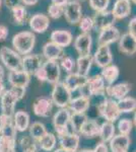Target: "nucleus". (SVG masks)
Instances as JSON below:
<instances>
[{"label": "nucleus", "mask_w": 136, "mask_h": 152, "mask_svg": "<svg viewBox=\"0 0 136 152\" xmlns=\"http://www.w3.org/2000/svg\"><path fill=\"white\" fill-rule=\"evenodd\" d=\"M26 94V88L24 87H10L0 97L1 114L7 116H13L15 113V104L17 102L23 99Z\"/></svg>", "instance_id": "1"}, {"label": "nucleus", "mask_w": 136, "mask_h": 152, "mask_svg": "<svg viewBox=\"0 0 136 152\" xmlns=\"http://www.w3.org/2000/svg\"><path fill=\"white\" fill-rule=\"evenodd\" d=\"M35 44H36V36L33 31H21L12 38V46L19 55H29L33 51Z\"/></svg>", "instance_id": "2"}, {"label": "nucleus", "mask_w": 136, "mask_h": 152, "mask_svg": "<svg viewBox=\"0 0 136 152\" xmlns=\"http://www.w3.org/2000/svg\"><path fill=\"white\" fill-rule=\"evenodd\" d=\"M0 61L9 71L23 70V58L15 50L8 47H1L0 49Z\"/></svg>", "instance_id": "3"}, {"label": "nucleus", "mask_w": 136, "mask_h": 152, "mask_svg": "<svg viewBox=\"0 0 136 152\" xmlns=\"http://www.w3.org/2000/svg\"><path fill=\"white\" fill-rule=\"evenodd\" d=\"M51 99L53 104L59 109L68 107L69 102L72 99V92L68 89V87L64 84V82H57L53 85V89L51 92Z\"/></svg>", "instance_id": "4"}, {"label": "nucleus", "mask_w": 136, "mask_h": 152, "mask_svg": "<svg viewBox=\"0 0 136 152\" xmlns=\"http://www.w3.org/2000/svg\"><path fill=\"white\" fill-rule=\"evenodd\" d=\"M98 111L100 116L107 122L114 123L119 119L121 113L118 107L117 102L112 99H105L98 105Z\"/></svg>", "instance_id": "5"}, {"label": "nucleus", "mask_w": 136, "mask_h": 152, "mask_svg": "<svg viewBox=\"0 0 136 152\" xmlns=\"http://www.w3.org/2000/svg\"><path fill=\"white\" fill-rule=\"evenodd\" d=\"M64 16L66 21L69 24L79 23L80 19L82 18V8L80 2L76 0H69L64 5Z\"/></svg>", "instance_id": "6"}, {"label": "nucleus", "mask_w": 136, "mask_h": 152, "mask_svg": "<svg viewBox=\"0 0 136 152\" xmlns=\"http://www.w3.org/2000/svg\"><path fill=\"white\" fill-rule=\"evenodd\" d=\"M81 89H85L86 94L85 95L87 96H96V95H102L106 89V82L101 74H96L93 77H88L87 82Z\"/></svg>", "instance_id": "7"}, {"label": "nucleus", "mask_w": 136, "mask_h": 152, "mask_svg": "<svg viewBox=\"0 0 136 152\" xmlns=\"http://www.w3.org/2000/svg\"><path fill=\"white\" fill-rule=\"evenodd\" d=\"M44 64V57L39 54H29L23 58V70L28 74L34 76Z\"/></svg>", "instance_id": "8"}, {"label": "nucleus", "mask_w": 136, "mask_h": 152, "mask_svg": "<svg viewBox=\"0 0 136 152\" xmlns=\"http://www.w3.org/2000/svg\"><path fill=\"white\" fill-rule=\"evenodd\" d=\"M53 102L51 97L40 96L33 104V112L36 116L41 118H48L53 110Z\"/></svg>", "instance_id": "9"}, {"label": "nucleus", "mask_w": 136, "mask_h": 152, "mask_svg": "<svg viewBox=\"0 0 136 152\" xmlns=\"http://www.w3.org/2000/svg\"><path fill=\"white\" fill-rule=\"evenodd\" d=\"M93 24H95V28L96 31H102L104 28H110L113 26L116 23V18L113 14L112 11L110 10H104V11H99L96 12L95 16L93 18Z\"/></svg>", "instance_id": "10"}, {"label": "nucleus", "mask_w": 136, "mask_h": 152, "mask_svg": "<svg viewBox=\"0 0 136 152\" xmlns=\"http://www.w3.org/2000/svg\"><path fill=\"white\" fill-rule=\"evenodd\" d=\"M0 130H1L0 136L9 139V140L16 141L17 131L14 126L12 116H7L4 114L0 115Z\"/></svg>", "instance_id": "11"}, {"label": "nucleus", "mask_w": 136, "mask_h": 152, "mask_svg": "<svg viewBox=\"0 0 136 152\" xmlns=\"http://www.w3.org/2000/svg\"><path fill=\"white\" fill-rule=\"evenodd\" d=\"M93 58V63L102 69L111 65L113 62V54L110 46H99Z\"/></svg>", "instance_id": "12"}, {"label": "nucleus", "mask_w": 136, "mask_h": 152, "mask_svg": "<svg viewBox=\"0 0 136 152\" xmlns=\"http://www.w3.org/2000/svg\"><path fill=\"white\" fill-rule=\"evenodd\" d=\"M131 90V84L128 82H121L118 84L108 85L106 86L105 92L109 96L112 97V99L120 100L124 97L128 96V94Z\"/></svg>", "instance_id": "13"}, {"label": "nucleus", "mask_w": 136, "mask_h": 152, "mask_svg": "<svg viewBox=\"0 0 136 152\" xmlns=\"http://www.w3.org/2000/svg\"><path fill=\"white\" fill-rule=\"evenodd\" d=\"M121 37L120 31L115 26L110 28H104L100 31L98 37V45L99 46H110L111 44L119 41Z\"/></svg>", "instance_id": "14"}, {"label": "nucleus", "mask_w": 136, "mask_h": 152, "mask_svg": "<svg viewBox=\"0 0 136 152\" xmlns=\"http://www.w3.org/2000/svg\"><path fill=\"white\" fill-rule=\"evenodd\" d=\"M29 23L33 33L43 34L50 26V18L44 13H36L29 18Z\"/></svg>", "instance_id": "15"}, {"label": "nucleus", "mask_w": 136, "mask_h": 152, "mask_svg": "<svg viewBox=\"0 0 136 152\" xmlns=\"http://www.w3.org/2000/svg\"><path fill=\"white\" fill-rule=\"evenodd\" d=\"M43 69L45 70L47 76V82L54 85L57 82L60 81L61 75V67L57 61L46 60L43 64Z\"/></svg>", "instance_id": "16"}, {"label": "nucleus", "mask_w": 136, "mask_h": 152, "mask_svg": "<svg viewBox=\"0 0 136 152\" xmlns=\"http://www.w3.org/2000/svg\"><path fill=\"white\" fill-rule=\"evenodd\" d=\"M91 46H93V38L90 34L81 33L74 40V48L79 56L90 55Z\"/></svg>", "instance_id": "17"}, {"label": "nucleus", "mask_w": 136, "mask_h": 152, "mask_svg": "<svg viewBox=\"0 0 136 152\" xmlns=\"http://www.w3.org/2000/svg\"><path fill=\"white\" fill-rule=\"evenodd\" d=\"M7 80L11 87H24L26 88L31 81V75L26 71H9Z\"/></svg>", "instance_id": "18"}, {"label": "nucleus", "mask_w": 136, "mask_h": 152, "mask_svg": "<svg viewBox=\"0 0 136 152\" xmlns=\"http://www.w3.org/2000/svg\"><path fill=\"white\" fill-rule=\"evenodd\" d=\"M118 47L121 53L132 56L136 53V39L129 33L123 34L118 41Z\"/></svg>", "instance_id": "19"}, {"label": "nucleus", "mask_w": 136, "mask_h": 152, "mask_svg": "<svg viewBox=\"0 0 136 152\" xmlns=\"http://www.w3.org/2000/svg\"><path fill=\"white\" fill-rule=\"evenodd\" d=\"M87 79H88L87 76L80 75L77 72H71L68 73L63 82L68 87V89L71 92H73L78 89H81V88L85 86L86 82H87Z\"/></svg>", "instance_id": "20"}, {"label": "nucleus", "mask_w": 136, "mask_h": 152, "mask_svg": "<svg viewBox=\"0 0 136 152\" xmlns=\"http://www.w3.org/2000/svg\"><path fill=\"white\" fill-rule=\"evenodd\" d=\"M80 142V135L77 133H69L65 136L59 138V145L60 148L65 149L69 152H77Z\"/></svg>", "instance_id": "21"}, {"label": "nucleus", "mask_w": 136, "mask_h": 152, "mask_svg": "<svg viewBox=\"0 0 136 152\" xmlns=\"http://www.w3.org/2000/svg\"><path fill=\"white\" fill-rule=\"evenodd\" d=\"M42 55L46 60L51 61L61 60V58L65 56L64 55V49L54 44L53 42H48L44 45L43 50H42Z\"/></svg>", "instance_id": "22"}, {"label": "nucleus", "mask_w": 136, "mask_h": 152, "mask_svg": "<svg viewBox=\"0 0 136 152\" xmlns=\"http://www.w3.org/2000/svg\"><path fill=\"white\" fill-rule=\"evenodd\" d=\"M51 42L54 44L60 46L61 48H66L72 43L73 37L72 34L66 29H55L51 33L50 35Z\"/></svg>", "instance_id": "23"}, {"label": "nucleus", "mask_w": 136, "mask_h": 152, "mask_svg": "<svg viewBox=\"0 0 136 152\" xmlns=\"http://www.w3.org/2000/svg\"><path fill=\"white\" fill-rule=\"evenodd\" d=\"M130 137L128 135H115L113 139L109 142L110 149L112 152H128L130 147Z\"/></svg>", "instance_id": "24"}, {"label": "nucleus", "mask_w": 136, "mask_h": 152, "mask_svg": "<svg viewBox=\"0 0 136 152\" xmlns=\"http://www.w3.org/2000/svg\"><path fill=\"white\" fill-rule=\"evenodd\" d=\"M71 112L68 107H62L59 109L53 117V126L54 129L68 128V125L70 123Z\"/></svg>", "instance_id": "25"}, {"label": "nucleus", "mask_w": 136, "mask_h": 152, "mask_svg": "<svg viewBox=\"0 0 136 152\" xmlns=\"http://www.w3.org/2000/svg\"><path fill=\"white\" fill-rule=\"evenodd\" d=\"M90 96L81 94L77 97H74L69 102L68 109L71 113H85L90 109Z\"/></svg>", "instance_id": "26"}, {"label": "nucleus", "mask_w": 136, "mask_h": 152, "mask_svg": "<svg viewBox=\"0 0 136 152\" xmlns=\"http://www.w3.org/2000/svg\"><path fill=\"white\" fill-rule=\"evenodd\" d=\"M131 1L130 0H116L113 6V14L116 19H123L129 16L131 13Z\"/></svg>", "instance_id": "27"}, {"label": "nucleus", "mask_w": 136, "mask_h": 152, "mask_svg": "<svg viewBox=\"0 0 136 152\" xmlns=\"http://www.w3.org/2000/svg\"><path fill=\"white\" fill-rule=\"evenodd\" d=\"M13 123L17 132H26L29 128V115L26 111L19 110L15 112L12 116Z\"/></svg>", "instance_id": "28"}, {"label": "nucleus", "mask_w": 136, "mask_h": 152, "mask_svg": "<svg viewBox=\"0 0 136 152\" xmlns=\"http://www.w3.org/2000/svg\"><path fill=\"white\" fill-rule=\"evenodd\" d=\"M99 133H100V125L98 124V122L95 120H87L81 128L79 135L86 139H91L99 136Z\"/></svg>", "instance_id": "29"}, {"label": "nucleus", "mask_w": 136, "mask_h": 152, "mask_svg": "<svg viewBox=\"0 0 136 152\" xmlns=\"http://www.w3.org/2000/svg\"><path fill=\"white\" fill-rule=\"evenodd\" d=\"M93 63V58L91 55L79 56L76 60V72L80 75L87 76Z\"/></svg>", "instance_id": "30"}, {"label": "nucleus", "mask_w": 136, "mask_h": 152, "mask_svg": "<svg viewBox=\"0 0 136 152\" xmlns=\"http://www.w3.org/2000/svg\"><path fill=\"white\" fill-rule=\"evenodd\" d=\"M37 144H38L39 148H41L42 150L46 152L53 151L57 144V137L53 133L47 132L42 138L37 141Z\"/></svg>", "instance_id": "31"}, {"label": "nucleus", "mask_w": 136, "mask_h": 152, "mask_svg": "<svg viewBox=\"0 0 136 152\" xmlns=\"http://www.w3.org/2000/svg\"><path fill=\"white\" fill-rule=\"evenodd\" d=\"M101 75H102V77L104 78L105 82L107 83L108 85H113L114 82L119 77L120 70H119V68H118V66L111 64L107 66V67L103 68Z\"/></svg>", "instance_id": "32"}, {"label": "nucleus", "mask_w": 136, "mask_h": 152, "mask_svg": "<svg viewBox=\"0 0 136 152\" xmlns=\"http://www.w3.org/2000/svg\"><path fill=\"white\" fill-rule=\"evenodd\" d=\"M115 132L116 129L114 123L106 121L102 125H100V133H99V136H100L103 143H109L113 139V137L115 136Z\"/></svg>", "instance_id": "33"}, {"label": "nucleus", "mask_w": 136, "mask_h": 152, "mask_svg": "<svg viewBox=\"0 0 136 152\" xmlns=\"http://www.w3.org/2000/svg\"><path fill=\"white\" fill-rule=\"evenodd\" d=\"M86 121H87V117H86L85 113H71L70 123L69 124L72 128V132L79 134L81 128Z\"/></svg>", "instance_id": "34"}, {"label": "nucleus", "mask_w": 136, "mask_h": 152, "mask_svg": "<svg viewBox=\"0 0 136 152\" xmlns=\"http://www.w3.org/2000/svg\"><path fill=\"white\" fill-rule=\"evenodd\" d=\"M11 16L14 24L17 26H24L28 19V11L24 5H18L11 9Z\"/></svg>", "instance_id": "35"}, {"label": "nucleus", "mask_w": 136, "mask_h": 152, "mask_svg": "<svg viewBox=\"0 0 136 152\" xmlns=\"http://www.w3.org/2000/svg\"><path fill=\"white\" fill-rule=\"evenodd\" d=\"M121 114H128L136 111V99L132 96H126L117 102Z\"/></svg>", "instance_id": "36"}, {"label": "nucleus", "mask_w": 136, "mask_h": 152, "mask_svg": "<svg viewBox=\"0 0 136 152\" xmlns=\"http://www.w3.org/2000/svg\"><path fill=\"white\" fill-rule=\"evenodd\" d=\"M29 136L33 139H35L36 141H38L39 139L42 138L48 132L46 129V126L43 123H41V122H35L32 125H29Z\"/></svg>", "instance_id": "37"}, {"label": "nucleus", "mask_w": 136, "mask_h": 152, "mask_svg": "<svg viewBox=\"0 0 136 152\" xmlns=\"http://www.w3.org/2000/svg\"><path fill=\"white\" fill-rule=\"evenodd\" d=\"M60 67L67 73H71L73 72L74 68L76 66V61L74 60L72 57L70 56H63L60 60Z\"/></svg>", "instance_id": "38"}, {"label": "nucleus", "mask_w": 136, "mask_h": 152, "mask_svg": "<svg viewBox=\"0 0 136 152\" xmlns=\"http://www.w3.org/2000/svg\"><path fill=\"white\" fill-rule=\"evenodd\" d=\"M78 24H79V28L82 34H90L95 28L93 19L91 16H82Z\"/></svg>", "instance_id": "39"}, {"label": "nucleus", "mask_w": 136, "mask_h": 152, "mask_svg": "<svg viewBox=\"0 0 136 152\" xmlns=\"http://www.w3.org/2000/svg\"><path fill=\"white\" fill-rule=\"evenodd\" d=\"M0 152H16V141L0 136Z\"/></svg>", "instance_id": "40"}, {"label": "nucleus", "mask_w": 136, "mask_h": 152, "mask_svg": "<svg viewBox=\"0 0 136 152\" xmlns=\"http://www.w3.org/2000/svg\"><path fill=\"white\" fill-rule=\"evenodd\" d=\"M48 14L49 18L53 19L60 18L64 14V6L55 3H51L48 7Z\"/></svg>", "instance_id": "41"}, {"label": "nucleus", "mask_w": 136, "mask_h": 152, "mask_svg": "<svg viewBox=\"0 0 136 152\" xmlns=\"http://www.w3.org/2000/svg\"><path fill=\"white\" fill-rule=\"evenodd\" d=\"M133 128V122L130 119H121L118 122V130H119V133L122 135H128L131 133Z\"/></svg>", "instance_id": "42"}, {"label": "nucleus", "mask_w": 136, "mask_h": 152, "mask_svg": "<svg viewBox=\"0 0 136 152\" xmlns=\"http://www.w3.org/2000/svg\"><path fill=\"white\" fill-rule=\"evenodd\" d=\"M19 146L21 147L23 150H26V149H33V148H38V144H37V141L35 139L32 138L31 136H24L21 138L19 140Z\"/></svg>", "instance_id": "43"}, {"label": "nucleus", "mask_w": 136, "mask_h": 152, "mask_svg": "<svg viewBox=\"0 0 136 152\" xmlns=\"http://www.w3.org/2000/svg\"><path fill=\"white\" fill-rule=\"evenodd\" d=\"M110 0H90V6L96 12L107 10Z\"/></svg>", "instance_id": "44"}, {"label": "nucleus", "mask_w": 136, "mask_h": 152, "mask_svg": "<svg viewBox=\"0 0 136 152\" xmlns=\"http://www.w3.org/2000/svg\"><path fill=\"white\" fill-rule=\"evenodd\" d=\"M77 152H109V148H108L107 144L101 142V143H99L98 145L96 146V148L93 149V150H90V149H81V150H78Z\"/></svg>", "instance_id": "45"}, {"label": "nucleus", "mask_w": 136, "mask_h": 152, "mask_svg": "<svg viewBox=\"0 0 136 152\" xmlns=\"http://www.w3.org/2000/svg\"><path fill=\"white\" fill-rule=\"evenodd\" d=\"M37 79L39 80L40 82H47V76H46V73H45V70L43 69V66L41 67V69H39L38 71L36 72V74L34 75Z\"/></svg>", "instance_id": "46"}, {"label": "nucleus", "mask_w": 136, "mask_h": 152, "mask_svg": "<svg viewBox=\"0 0 136 152\" xmlns=\"http://www.w3.org/2000/svg\"><path fill=\"white\" fill-rule=\"evenodd\" d=\"M128 28H129V31H128V33H129L130 35H132L136 39V16L130 19L129 24H128Z\"/></svg>", "instance_id": "47"}, {"label": "nucleus", "mask_w": 136, "mask_h": 152, "mask_svg": "<svg viewBox=\"0 0 136 152\" xmlns=\"http://www.w3.org/2000/svg\"><path fill=\"white\" fill-rule=\"evenodd\" d=\"M3 2H4V5L11 10V9H13L14 7L21 5V0H3Z\"/></svg>", "instance_id": "48"}, {"label": "nucleus", "mask_w": 136, "mask_h": 152, "mask_svg": "<svg viewBox=\"0 0 136 152\" xmlns=\"http://www.w3.org/2000/svg\"><path fill=\"white\" fill-rule=\"evenodd\" d=\"M8 28L7 26H3V24H0V42H4L8 37Z\"/></svg>", "instance_id": "49"}, {"label": "nucleus", "mask_w": 136, "mask_h": 152, "mask_svg": "<svg viewBox=\"0 0 136 152\" xmlns=\"http://www.w3.org/2000/svg\"><path fill=\"white\" fill-rule=\"evenodd\" d=\"M38 1L39 0H21V2H23L24 5H28V6L35 5Z\"/></svg>", "instance_id": "50"}, {"label": "nucleus", "mask_w": 136, "mask_h": 152, "mask_svg": "<svg viewBox=\"0 0 136 152\" xmlns=\"http://www.w3.org/2000/svg\"><path fill=\"white\" fill-rule=\"evenodd\" d=\"M5 90H6V88H5V84H4V82H3V79H0V97L5 92Z\"/></svg>", "instance_id": "51"}, {"label": "nucleus", "mask_w": 136, "mask_h": 152, "mask_svg": "<svg viewBox=\"0 0 136 152\" xmlns=\"http://www.w3.org/2000/svg\"><path fill=\"white\" fill-rule=\"evenodd\" d=\"M68 1H69V0H52V3L59 4V5H63L64 6Z\"/></svg>", "instance_id": "52"}, {"label": "nucleus", "mask_w": 136, "mask_h": 152, "mask_svg": "<svg viewBox=\"0 0 136 152\" xmlns=\"http://www.w3.org/2000/svg\"><path fill=\"white\" fill-rule=\"evenodd\" d=\"M4 75H5V73H4V68L0 65V79H3Z\"/></svg>", "instance_id": "53"}, {"label": "nucleus", "mask_w": 136, "mask_h": 152, "mask_svg": "<svg viewBox=\"0 0 136 152\" xmlns=\"http://www.w3.org/2000/svg\"><path fill=\"white\" fill-rule=\"evenodd\" d=\"M23 152H38V148H33V149H26V150H23Z\"/></svg>", "instance_id": "54"}, {"label": "nucleus", "mask_w": 136, "mask_h": 152, "mask_svg": "<svg viewBox=\"0 0 136 152\" xmlns=\"http://www.w3.org/2000/svg\"><path fill=\"white\" fill-rule=\"evenodd\" d=\"M54 152H69V151L65 150V149H62V148H57L54 150Z\"/></svg>", "instance_id": "55"}, {"label": "nucleus", "mask_w": 136, "mask_h": 152, "mask_svg": "<svg viewBox=\"0 0 136 152\" xmlns=\"http://www.w3.org/2000/svg\"><path fill=\"white\" fill-rule=\"evenodd\" d=\"M133 125H135V127H136V111H135L134 117H133Z\"/></svg>", "instance_id": "56"}, {"label": "nucleus", "mask_w": 136, "mask_h": 152, "mask_svg": "<svg viewBox=\"0 0 136 152\" xmlns=\"http://www.w3.org/2000/svg\"><path fill=\"white\" fill-rule=\"evenodd\" d=\"M76 1H78V2H83V1H85V0H76Z\"/></svg>", "instance_id": "57"}, {"label": "nucleus", "mask_w": 136, "mask_h": 152, "mask_svg": "<svg viewBox=\"0 0 136 152\" xmlns=\"http://www.w3.org/2000/svg\"><path fill=\"white\" fill-rule=\"evenodd\" d=\"M130 1H132L133 3H135V4H136V0H130Z\"/></svg>", "instance_id": "58"}, {"label": "nucleus", "mask_w": 136, "mask_h": 152, "mask_svg": "<svg viewBox=\"0 0 136 152\" xmlns=\"http://www.w3.org/2000/svg\"><path fill=\"white\" fill-rule=\"evenodd\" d=\"M1 4H2V0H0V8H1Z\"/></svg>", "instance_id": "59"}, {"label": "nucleus", "mask_w": 136, "mask_h": 152, "mask_svg": "<svg viewBox=\"0 0 136 152\" xmlns=\"http://www.w3.org/2000/svg\"><path fill=\"white\" fill-rule=\"evenodd\" d=\"M0 133H1V130H0Z\"/></svg>", "instance_id": "60"}, {"label": "nucleus", "mask_w": 136, "mask_h": 152, "mask_svg": "<svg viewBox=\"0 0 136 152\" xmlns=\"http://www.w3.org/2000/svg\"><path fill=\"white\" fill-rule=\"evenodd\" d=\"M134 152H136V151H134Z\"/></svg>", "instance_id": "61"}]
</instances>
